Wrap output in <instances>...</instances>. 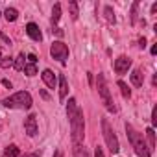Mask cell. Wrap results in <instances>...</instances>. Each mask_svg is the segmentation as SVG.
<instances>
[{
	"instance_id": "cell-1",
	"label": "cell",
	"mask_w": 157,
	"mask_h": 157,
	"mask_svg": "<svg viewBox=\"0 0 157 157\" xmlns=\"http://www.w3.org/2000/svg\"><path fill=\"white\" fill-rule=\"evenodd\" d=\"M67 117L70 122V133H72V146L78 148L83 144L85 137V122H83V111L78 107L76 98H68L67 104Z\"/></svg>"
},
{
	"instance_id": "cell-2",
	"label": "cell",
	"mask_w": 157,
	"mask_h": 157,
	"mask_svg": "<svg viewBox=\"0 0 157 157\" xmlns=\"http://www.w3.org/2000/svg\"><path fill=\"white\" fill-rule=\"evenodd\" d=\"M126 135H128V139H129L131 148L135 150V153H137L139 157H151V153H150V150H148V146H146V140H144L142 133H139L131 124H126Z\"/></svg>"
},
{
	"instance_id": "cell-3",
	"label": "cell",
	"mask_w": 157,
	"mask_h": 157,
	"mask_svg": "<svg viewBox=\"0 0 157 157\" xmlns=\"http://www.w3.org/2000/svg\"><path fill=\"white\" fill-rule=\"evenodd\" d=\"M32 104H33V100H32L30 93H26V91H19L2 100V105L8 109H30Z\"/></svg>"
},
{
	"instance_id": "cell-4",
	"label": "cell",
	"mask_w": 157,
	"mask_h": 157,
	"mask_svg": "<svg viewBox=\"0 0 157 157\" xmlns=\"http://www.w3.org/2000/svg\"><path fill=\"white\" fill-rule=\"evenodd\" d=\"M96 87H98V94H100V98H102L105 109L115 115V113H117V105H115V102H113V96H111V93H109V87H107V83H105V76H104V74H98V78H96Z\"/></svg>"
},
{
	"instance_id": "cell-5",
	"label": "cell",
	"mask_w": 157,
	"mask_h": 157,
	"mask_svg": "<svg viewBox=\"0 0 157 157\" xmlns=\"http://www.w3.org/2000/svg\"><path fill=\"white\" fill-rule=\"evenodd\" d=\"M102 135H104V140H105V144H107L109 151H111L113 155H115V153H118V150H120L118 137L115 135V129L111 128V124H109V120H107V118H102Z\"/></svg>"
},
{
	"instance_id": "cell-6",
	"label": "cell",
	"mask_w": 157,
	"mask_h": 157,
	"mask_svg": "<svg viewBox=\"0 0 157 157\" xmlns=\"http://www.w3.org/2000/svg\"><path fill=\"white\" fill-rule=\"evenodd\" d=\"M50 54H52L54 59H57L61 65H65L67 59H68V46L63 41H54L52 46H50Z\"/></svg>"
},
{
	"instance_id": "cell-7",
	"label": "cell",
	"mask_w": 157,
	"mask_h": 157,
	"mask_svg": "<svg viewBox=\"0 0 157 157\" xmlns=\"http://www.w3.org/2000/svg\"><path fill=\"white\" fill-rule=\"evenodd\" d=\"M24 131H26V135L28 137H35L37 133H39V126H37V117L32 113V115H28L26 118H24Z\"/></svg>"
},
{
	"instance_id": "cell-8",
	"label": "cell",
	"mask_w": 157,
	"mask_h": 157,
	"mask_svg": "<svg viewBox=\"0 0 157 157\" xmlns=\"http://www.w3.org/2000/svg\"><path fill=\"white\" fill-rule=\"evenodd\" d=\"M113 68H115V72L117 74H126L129 68H131V59L129 57H126V56H120V57H117L115 59V65H113Z\"/></svg>"
},
{
	"instance_id": "cell-9",
	"label": "cell",
	"mask_w": 157,
	"mask_h": 157,
	"mask_svg": "<svg viewBox=\"0 0 157 157\" xmlns=\"http://www.w3.org/2000/svg\"><path fill=\"white\" fill-rule=\"evenodd\" d=\"M26 33H28L33 41H37V43L43 41V33H41V30H39V26H37L35 22H28V24H26Z\"/></svg>"
},
{
	"instance_id": "cell-10",
	"label": "cell",
	"mask_w": 157,
	"mask_h": 157,
	"mask_svg": "<svg viewBox=\"0 0 157 157\" xmlns=\"http://www.w3.org/2000/svg\"><path fill=\"white\" fill-rule=\"evenodd\" d=\"M41 76H43V82H44L50 89H56V85H57V76H56L50 68H44Z\"/></svg>"
},
{
	"instance_id": "cell-11",
	"label": "cell",
	"mask_w": 157,
	"mask_h": 157,
	"mask_svg": "<svg viewBox=\"0 0 157 157\" xmlns=\"http://www.w3.org/2000/svg\"><path fill=\"white\" fill-rule=\"evenodd\" d=\"M57 82H59V100L65 102V98H67V94H68V82H67V76H65V74H59Z\"/></svg>"
},
{
	"instance_id": "cell-12",
	"label": "cell",
	"mask_w": 157,
	"mask_h": 157,
	"mask_svg": "<svg viewBox=\"0 0 157 157\" xmlns=\"http://www.w3.org/2000/svg\"><path fill=\"white\" fill-rule=\"evenodd\" d=\"M131 83H133L135 87H142V83H144V74H142V70L135 68V70L131 72Z\"/></svg>"
},
{
	"instance_id": "cell-13",
	"label": "cell",
	"mask_w": 157,
	"mask_h": 157,
	"mask_svg": "<svg viewBox=\"0 0 157 157\" xmlns=\"http://www.w3.org/2000/svg\"><path fill=\"white\" fill-rule=\"evenodd\" d=\"M19 155H21V150H19L17 144H10L2 151V157H19Z\"/></svg>"
},
{
	"instance_id": "cell-14",
	"label": "cell",
	"mask_w": 157,
	"mask_h": 157,
	"mask_svg": "<svg viewBox=\"0 0 157 157\" xmlns=\"http://www.w3.org/2000/svg\"><path fill=\"white\" fill-rule=\"evenodd\" d=\"M146 139H148V150H150V153L155 150V133H153V128H148L146 129Z\"/></svg>"
},
{
	"instance_id": "cell-15",
	"label": "cell",
	"mask_w": 157,
	"mask_h": 157,
	"mask_svg": "<svg viewBox=\"0 0 157 157\" xmlns=\"http://www.w3.org/2000/svg\"><path fill=\"white\" fill-rule=\"evenodd\" d=\"M59 19H61V4H54V10H52V28L57 26Z\"/></svg>"
},
{
	"instance_id": "cell-16",
	"label": "cell",
	"mask_w": 157,
	"mask_h": 157,
	"mask_svg": "<svg viewBox=\"0 0 157 157\" xmlns=\"http://www.w3.org/2000/svg\"><path fill=\"white\" fill-rule=\"evenodd\" d=\"M4 17H6L8 22H15V21L19 19V11H17L15 8H8V10L4 11Z\"/></svg>"
},
{
	"instance_id": "cell-17",
	"label": "cell",
	"mask_w": 157,
	"mask_h": 157,
	"mask_svg": "<svg viewBox=\"0 0 157 157\" xmlns=\"http://www.w3.org/2000/svg\"><path fill=\"white\" fill-rule=\"evenodd\" d=\"M24 65H26V57H24V54H19L17 56V59L13 61V67H15V70H24Z\"/></svg>"
},
{
	"instance_id": "cell-18",
	"label": "cell",
	"mask_w": 157,
	"mask_h": 157,
	"mask_svg": "<svg viewBox=\"0 0 157 157\" xmlns=\"http://www.w3.org/2000/svg\"><path fill=\"white\" fill-rule=\"evenodd\" d=\"M104 15H105V19H107V22H111V24H115V22H117V17H115V11H113V8H111V6H105V8H104Z\"/></svg>"
},
{
	"instance_id": "cell-19",
	"label": "cell",
	"mask_w": 157,
	"mask_h": 157,
	"mask_svg": "<svg viewBox=\"0 0 157 157\" xmlns=\"http://www.w3.org/2000/svg\"><path fill=\"white\" fill-rule=\"evenodd\" d=\"M68 10H70V17H72V21H78V15H80V11H78V2L70 0V2H68Z\"/></svg>"
},
{
	"instance_id": "cell-20",
	"label": "cell",
	"mask_w": 157,
	"mask_h": 157,
	"mask_svg": "<svg viewBox=\"0 0 157 157\" xmlns=\"http://www.w3.org/2000/svg\"><path fill=\"white\" fill-rule=\"evenodd\" d=\"M24 74L26 76H35L37 74V63H26L24 65Z\"/></svg>"
},
{
	"instance_id": "cell-21",
	"label": "cell",
	"mask_w": 157,
	"mask_h": 157,
	"mask_svg": "<svg viewBox=\"0 0 157 157\" xmlns=\"http://www.w3.org/2000/svg\"><path fill=\"white\" fill-rule=\"evenodd\" d=\"M74 157H91L89 155V151H87V148L82 144V146H78V148H74Z\"/></svg>"
},
{
	"instance_id": "cell-22",
	"label": "cell",
	"mask_w": 157,
	"mask_h": 157,
	"mask_svg": "<svg viewBox=\"0 0 157 157\" xmlns=\"http://www.w3.org/2000/svg\"><path fill=\"white\" fill-rule=\"evenodd\" d=\"M117 85L120 87V93H122V96H124V98H129V96H131V91H129V87H128V85H126L122 80H118V83H117Z\"/></svg>"
},
{
	"instance_id": "cell-23",
	"label": "cell",
	"mask_w": 157,
	"mask_h": 157,
	"mask_svg": "<svg viewBox=\"0 0 157 157\" xmlns=\"http://www.w3.org/2000/svg\"><path fill=\"white\" fill-rule=\"evenodd\" d=\"M137 10H139V2H133V6H131V24H135L137 22Z\"/></svg>"
},
{
	"instance_id": "cell-24",
	"label": "cell",
	"mask_w": 157,
	"mask_h": 157,
	"mask_svg": "<svg viewBox=\"0 0 157 157\" xmlns=\"http://www.w3.org/2000/svg\"><path fill=\"white\" fill-rule=\"evenodd\" d=\"M0 65H2L4 68H8V67L13 65V59H11V57H2V59H0Z\"/></svg>"
},
{
	"instance_id": "cell-25",
	"label": "cell",
	"mask_w": 157,
	"mask_h": 157,
	"mask_svg": "<svg viewBox=\"0 0 157 157\" xmlns=\"http://www.w3.org/2000/svg\"><path fill=\"white\" fill-rule=\"evenodd\" d=\"M41 150H35V151H28V153H22V155H19V157H41Z\"/></svg>"
},
{
	"instance_id": "cell-26",
	"label": "cell",
	"mask_w": 157,
	"mask_h": 157,
	"mask_svg": "<svg viewBox=\"0 0 157 157\" xmlns=\"http://www.w3.org/2000/svg\"><path fill=\"white\" fill-rule=\"evenodd\" d=\"M0 17H2V13H0ZM0 39H2V41H4L6 44H11V39H10V37H8V35H6V33L2 32V30H0Z\"/></svg>"
},
{
	"instance_id": "cell-27",
	"label": "cell",
	"mask_w": 157,
	"mask_h": 157,
	"mask_svg": "<svg viewBox=\"0 0 157 157\" xmlns=\"http://www.w3.org/2000/svg\"><path fill=\"white\" fill-rule=\"evenodd\" d=\"M153 126H157V107H153V111H151V128Z\"/></svg>"
},
{
	"instance_id": "cell-28",
	"label": "cell",
	"mask_w": 157,
	"mask_h": 157,
	"mask_svg": "<svg viewBox=\"0 0 157 157\" xmlns=\"http://www.w3.org/2000/svg\"><path fill=\"white\" fill-rule=\"evenodd\" d=\"M26 59H28V63H37V56L35 54H28Z\"/></svg>"
},
{
	"instance_id": "cell-29",
	"label": "cell",
	"mask_w": 157,
	"mask_h": 157,
	"mask_svg": "<svg viewBox=\"0 0 157 157\" xmlns=\"http://www.w3.org/2000/svg\"><path fill=\"white\" fill-rule=\"evenodd\" d=\"M94 157H105V155H104V150H102L100 146H96V150H94Z\"/></svg>"
},
{
	"instance_id": "cell-30",
	"label": "cell",
	"mask_w": 157,
	"mask_h": 157,
	"mask_svg": "<svg viewBox=\"0 0 157 157\" xmlns=\"http://www.w3.org/2000/svg\"><path fill=\"white\" fill-rule=\"evenodd\" d=\"M139 46H140V48L146 46V37H140V39H139Z\"/></svg>"
},
{
	"instance_id": "cell-31",
	"label": "cell",
	"mask_w": 157,
	"mask_h": 157,
	"mask_svg": "<svg viewBox=\"0 0 157 157\" xmlns=\"http://www.w3.org/2000/svg\"><path fill=\"white\" fill-rule=\"evenodd\" d=\"M2 85L8 87V89H11V82H10V80H2Z\"/></svg>"
},
{
	"instance_id": "cell-32",
	"label": "cell",
	"mask_w": 157,
	"mask_h": 157,
	"mask_svg": "<svg viewBox=\"0 0 157 157\" xmlns=\"http://www.w3.org/2000/svg\"><path fill=\"white\" fill-rule=\"evenodd\" d=\"M155 13H157V2L151 4V15H155Z\"/></svg>"
},
{
	"instance_id": "cell-33",
	"label": "cell",
	"mask_w": 157,
	"mask_h": 157,
	"mask_svg": "<svg viewBox=\"0 0 157 157\" xmlns=\"http://www.w3.org/2000/svg\"><path fill=\"white\" fill-rule=\"evenodd\" d=\"M150 52H151V56H155V54H157V44H153V46H151V50H150Z\"/></svg>"
},
{
	"instance_id": "cell-34",
	"label": "cell",
	"mask_w": 157,
	"mask_h": 157,
	"mask_svg": "<svg viewBox=\"0 0 157 157\" xmlns=\"http://www.w3.org/2000/svg\"><path fill=\"white\" fill-rule=\"evenodd\" d=\"M54 157H63V151H61V150H57V151H56V155H54Z\"/></svg>"
},
{
	"instance_id": "cell-35",
	"label": "cell",
	"mask_w": 157,
	"mask_h": 157,
	"mask_svg": "<svg viewBox=\"0 0 157 157\" xmlns=\"http://www.w3.org/2000/svg\"><path fill=\"white\" fill-rule=\"evenodd\" d=\"M0 59H2V48H0Z\"/></svg>"
}]
</instances>
